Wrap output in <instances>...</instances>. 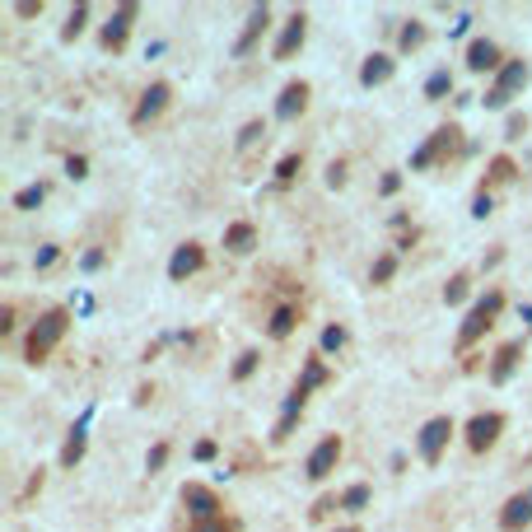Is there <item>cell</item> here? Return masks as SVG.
<instances>
[{"label":"cell","instance_id":"cell-23","mask_svg":"<svg viewBox=\"0 0 532 532\" xmlns=\"http://www.w3.org/2000/svg\"><path fill=\"white\" fill-rule=\"evenodd\" d=\"M85 448H89V439H85V429H71V439H66V448H61V467H79V458H85Z\"/></svg>","mask_w":532,"mask_h":532},{"label":"cell","instance_id":"cell-14","mask_svg":"<svg viewBox=\"0 0 532 532\" xmlns=\"http://www.w3.org/2000/svg\"><path fill=\"white\" fill-rule=\"evenodd\" d=\"M309 98H313L309 79H290V85L280 89V98H276V117H280V121H295V117H303V108H309Z\"/></svg>","mask_w":532,"mask_h":532},{"label":"cell","instance_id":"cell-30","mask_svg":"<svg viewBox=\"0 0 532 532\" xmlns=\"http://www.w3.org/2000/svg\"><path fill=\"white\" fill-rule=\"evenodd\" d=\"M345 341H351V332H345V327H341V322H332V327H322V351H327V355H337V351H341V345H345Z\"/></svg>","mask_w":532,"mask_h":532},{"label":"cell","instance_id":"cell-37","mask_svg":"<svg viewBox=\"0 0 532 532\" xmlns=\"http://www.w3.org/2000/svg\"><path fill=\"white\" fill-rule=\"evenodd\" d=\"M332 509H341V500H332V495H322L313 509H309V519H327V514H332Z\"/></svg>","mask_w":532,"mask_h":532},{"label":"cell","instance_id":"cell-27","mask_svg":"<svg viewBox=\"0 0 532 532\" xmlns=\"http://www.w3.org/2000/svg\"><path fill=\"white\" fill-rule=\"evenodd\" d=\"M397 276V253H383L374 266H370V285H387Z\"/></svg>","mask_w":532,"mask_h":532},{"label":"cell","instance_id":"cell-17","mask_svg":"<svg viewBox=\"0 0 532 532\" xmlns=\"http://www.w3.org/2000/svg\"><path fill=\"white\" fill-rule=\"evenodd\" d=\"M519 364H523V341H504L495 351V360H490V383H509Z\"/></svg>","mask_w":532,"mask_h":532},{"label":"cell","instance_id":"cell-20","mask_svg":"<svg viewBox=\"0 0 532 532\" xmlns=\"http://www.w3.org/2000/svg\"><path fill=\"white\" fill-rule=\"evenodd\" d=\"M224 248H229L234 257H248L257 248V229H253L248 220H234L229 229H224Z\"/></svg>","mask_w":532,"mask_h":532},{"label":"cell","instance_id":"cell-21","mask_svg":"<svg viewBox=\"0 0 532 532\" xmlns=\"http://www.w3.org/2000/svg\"><path fill=\"white\" fill-rule=\"evenodd\" d=\"M295 327H299V303H280V309L266 318V332H271V341L295 337Z\"/></svg>","mask_w":532,"mask_h":532},{"label":"cell","instance_id":"cell-24","mask_svg":"<svg viewBox=\"0 0 532 532\" xmlns=\"http://www.w3.org/2000/svg\"><path fill=\"white\" fill-rule=\"evenodd\" d=\"M299 173H303V154L295 150V154H285V159L276 163V187H290Z\"/></svg>","mask_w":532,"mask_h":532},{"label":"cell","instance_id":"cell-19","mask_svg":"<svg viewBox=\"0 0 532 532\" xmlns=\"http://www.w3.org/2000/svg\"><path fill=\"white\" fill-rule=\"evenodd\" d=\"M397 71V61L387 56V52H374V56H364V66H360V85L364 89H374V85H387Z\"/></svg>","mask_w":532,"mask_h":532},{"label":"cell","instance_id":"cell-43","mask_svg":"<svg viewBox=\"0 0 532 532\" xmlns=\"http://www.w3.org/2000/svg\"><path fill=\"white\" fill-rule=\"evenodd\" d=\"M215 453H220V444H215V439H201V444H196V462H211Z\"/></svg>","mask_w":532,"mask_h":532},{"label":"cell","instance_id":"cell-18","mask_svg":"<svg viewBox=\"0 0 532 532\" xmlns=\"http://www.w3.org/2000/svg\"><path fill=\"white\" fill-rule=\"evenodd\" d=\"M266 29H271V10H266V5H257V10L248 14V29H243V37L234 43V56H248V52L262 43V37H266Z\"/></svg>","mask_w":532,"mask_h":532},{"label":"cell","instance_id":"cell-36","mask_svg":"<svg viewBox=\"0 0 532 532\" xmlns=\"http://www.w3.org/2000/svg\"><path fill=\"white\" fill-rule=\"evenodd\" d=\"M192 532H238L234 519H211V523H192Z\"/></svg>","mask_w":532,"mask_h":532},{"label":"cell","instance_id":"cell-32","mask_svg":"<svg viewBox=\"0 0 532 532\" xmlns=\"http://www.w3.org/2000/svg\"><path fill=\"white\" fill-rule=\"evenodd\" d=\"M364 504H370V486H351V490L341 495V509H345V514H360Z\"/></svg>","mask_w":532,"mask_h":532},{"label":"cell","instance_id":"cell-11","mask_svg":"<svg viewBox=\"0 0 532 532\" xmlns=\"http://www.w3.org/2000/svg\"><path fill=\"white\" fill-rule=\"evenodd\" d=\"M337 462H341V435H322L318 448L309 453V462H303V477L309 481H327L337 472Z\"/></svg>","mask_w":532,"mask_h":532},{"label":"cell","instance_id":"cell-5","mask_svg":"<svg viewBox=\"0 0 532 532\" xmlns=\"http://www.w3.org/2000/svg\"><path fill=\"white\" fill-rule=\"evenodd\" d=\"M528 79H532V71H528L523 56L519 61H504V71L495 75V85L486 89V108H504L519 89H528Z\"/></svg>","mask_w":532,"mask_h":532},{"label":"cell","instance_id":"cell-35","mask_svg":"<svg viewBox=\"0 0 532 532\" xmlns=\"http://www.w3.org/2000/svg\"><path fill=\"white\" fill-rule=\"evenodd\" d=\"M257 140H266V127H262V121H248V127H243V131H238V150H243V154H248V150L257 145Z\"/></svg>","mask_w":532,"mask_h":532},{"label":"cell","instance_id":"cell-3","mask_svg":"<svg viewBox=\"0 0 532 532\" xmlns=\"http://www.w3.org/2000/svg\"><path fill=\"white\" fill-rule=\"evenodd\" d=\"M500 309H504V290H486V295L472 303V313L462 318V327H458V351H472V345L490 332V327H495Z\"/></svg>","mask_w":532,"mask_h":532},{"label":"cell","instance_id":"cell-26","mask_svg":"<svg viewBox=\"0 0 532 532\" xmlns=\"http://www.w3.org/2000/svg\"><path fill=\"white\" fill-rule=\"evenodd\" d=\"M43 201H47V182H33V187L14 192V211H33V206H43Z\"/></svg>","mask_w":532,"mask_h":532},{"label":"cell","instance_id":"cell-41","mask_svg":"<svg viewBox=\"0 0 532 532\" xmlns=\"http://www.w3.org/2000/svg\"><path fill=\"white\" fill-rule=\"evenodd\" d=\"M66 173H71V178H85V173H89V159H85V154H71V159H66Z\"/></svg>","mask_w":532,"mask_h":532},{"label":"cell","instance_id":"cell-28","mask_svg":"<svg viewBox=\"0 0 532 532\" xmlns=\"http://www.w3.org/2000/svg\"><path fill=\"white\" fill-rule=\"evenodd\" d=\"M85 24H89V5H75L71 19H66V29H61V37H66V43H75V37L85 33Z\"/></svg>","mask_w":532,"mask_h":532},{"label":"cell","instance_id":"cell-29","mask_svg":"<svg viewBox=\"0 0 532 532\" xmlns=\"http://www.w3.org/2000/svg\"><path fill=\"white\" fill-rule=\"evenodd\" d=\"M467 290H472V276H467V271H458L453 280L444 285V303H462V299H467Z\"/></svg>","mask_w":532,"mask_h":532},{"label":"cell","instance_id":"cell-47","mask_svg":"<svg viewBox=\"0 0 532 532\" xmlns=\"http://www.w3.org/2000/svg\"><path fill=\"white\" fill-rule=\"evenodd\" d=\"M337 532H364V528H355V523H351V528H337Z\"/></svg>","mask_w":532,"mask_h":532},{"label":"cell","instance_id":"cell-15","mask_svg":"<svg viewBox=\"0 0 532 532\" xmlns=\"http://www.w3.org/2000/svg\"><path fill=\"white\" fill-rule=\"evenodd\" d=\"M532 523V490H519V495H509L504 509H500V528L504 532H523Z\"/></svg>","mask_w":532,"mask_h":532},{"label":"cell","instance_id":"cell-44","mask_svg":"<svg viewBox=\"0 0 532 532\" xmlns=\"http://www.w3.org/2000/svg\"><path fill=\"white\" fill-rule=\"evenodd\" d=\"M14 332V309L5 303V309H0V337H10Z\"/></svg>","mask_w":532,"mask_h":532},{"label":"cell","instance_id":"cell-22","mask_svg":"<svg viewBox=\"0 0 532 532\" xmlns=\"http://www.w3.org/2000/svg\"><path fill=\"white\" fill-rule=\"evenodd\" d=\"M514 159H509V154H495V159H490L486 163V178H481V192H490V187H504V182H514Z\"/></svg>","mask_w":532,"mask_h":532},{"label":"cell","instance_id":"cell-13","mask_svg":"<svg viewBox=\"0 0 532 532\" xmlns=\"http://www.w3.org/2000/svg\"><path fill=\"white\" fill-rule=\"evenodd\" d=\"M467 71L472 75H490V71H504V56H500V47L490 43V37H472V43H467Z\"/></svg>","mask_w":532,"mask_h":532},{"label":"cell","instance_id":"cell-10","mask_svg":"<svg viewBox=\"0 0 532 532\" xmlns=\"http://www.w3.org/2000/svg\"><path fill=\"white\" fill-rule=\"evenodd\" d=\"M458 435V425L448 420V416H435V420H425L420 425V458L435 467L439 458H444V448H448V439Z\"/></svg>","mask_w":532,"mask_h":532},{"label":"cell","instance_id":"cell-33","mask_svg":"<svg viewBox=\"0 0 532 532\" xmlns=\"http://www.w3.org/2000/svg\"><path fill=\"white\" fill-rule=\"evenodd\" d=\"M257 360H262L257 351H243V355L234 360V383H243V378H253V374H257Z\"/></svg>","mask_w":532,"mask_h":532},{"label":"cell","instance_id":"cell-25","mask_svg":"<svg viewBox=\"0 0 532 532\" xmlns=\"http://www.w3.org/2000/svg\"><path fill=\"white\" fill-rule=\"evenodd\" d=\"M397 47H402V52H416V47H425V24H420V19H411V24H402V33H397Z\"/></svg>","mask_w":532,"mask_h":532},{"label":"cell","instance_id":"cell-4","mask_svg":"<svg viewBox=\"0 0 532 532\" xmlns=\"http://www.w3.org/2000/svg\"><path fill=\"white\" fill-rule=\"evenodd\" d=\"M327 383H332V370H327V360H322V355H309V360H303V374L295 378L290 397H285V416H299L303 402L313 397V387H327Z\"/></svg>","mask_w":532,"mask_h":532},{"label":"cell","instance_id":"cell-40","mask_svg":"<svg viewBox=\"0 0 532 532\" xmlns=\"http://www.w3.org/2000/svg\"><path fill=\"white\" fill-rule=\"evenodd\" d=\"M490 211H495V201H490V192H477V201H472V215H477V220H486Z\"/></svg>","mask_w":532,"mask_h":532},{"label":"cell","instance_id":"cell-1","mask_svg":"<svg viewBox=\"0 0 532 532\" xmlns=\"http://www.w3.org/2000/svg\"><path fill=\"white\" fill-rule=\"evenodd\" d=\"M66 332H71V313L66 309H47L43 318H37L33 327H29V341H24V360L29 364H43L61 341H66Z\"/></svg>","mask_w":532,"mask_h":532},{"label":"cell","instance_id":"cell-46","mask_svg":"<svg viewBox=\"0 0 532 532\" xmlns=\"http://www.w3.org/2000/svg\"><path fill=\"white\" fill-rule=\"evenodd\" d=\"M327 182H332V187H341V182H345V163H332V169H327Z\"/></svg>","mask_w":532,"mask_h":532},{"label":"cell","instance_id":"cell-6","mask_svg":"<svg viewBox=\"0 0 532 532\" xmlns=\"http://www.w3.org/2000/svg\"><path fill=\"white\" fill-rule=\"evenodd\" d=\"M169 104H173V85H169V79H154V85L140 94V104L131 108V127L145 131L150 121H159L163 112H169Z\"/></svg>","mask_w":532,"mask_h":532},{"label":"cell","instance_id":"cell-39","mask_svg":"<svg viewBox=\"0 0 532 532\" xmlns=\"http://www.w3.org/2000/svg\"><path fill=\"white\" fill-rule=\"evenodd\" d=\"M14 14H19V19H37V14H43V0H19Z\"/></svg>","mask_w":532,"mask_h":532},{"label":"cell","instance_id":"cell-38","mask_svg":"<svg viewBox=\"0 0 532 532\" xmlns=\"http://www.w3.org/2000/svg\"><path fill=\"white\" fill-rule=\"evenodd\" d=\"M56 257H61V248H56V243H47V248L37 253V262H33V266H37V271H47V266H56Z\"/></svg>","mask_w":532,"mask_h":532},{"label":"cell","instance_id":"cell-34","mask_svg":"<svg viewBox=\"0 0 532 532\" xmlns=\"http://www.w3.org/2000/svg\"><path fill=\"white\" fill-rule=\"evenodd\" d=\"M444 94H453V75H448V71L429 75V85H425V98H444Z\"/></svg>","mask_w":532,"mask_h":532},{"label":"cell","instance_id":"cell-12","mask_svg":"<svg viewBox=\"0 0 532 532\" xmlns=\"http://www.w3.org/2000/svg\"><path fill=\"white\" fill-rule=\"evenodd\" d=\"M303 37H309V14L295 10L290 19H285L280 37H276V61H295V52L303 47Z\"/></svg>","mask_w":532,"mask_h":532},{"label":"cell","instance_id":"cell-31","mask_svg":"<svg viewBox=\"0 0 532 532\" xmlns=\"http://www.w3.org/2000/svg\"><path fill=\"white\" fill-rule=\"evenodd\" d=\"M169 453H173V444L169 439H159L154 448H150V453H145V472L154 477V472H163V462H169Z\"/></svg>","mask_w":532,"mask_h":532},{"label":"cell","instance_id":"cell-45","mask_svg":"<svg viewBox=\"0 0 532 532\" xmlns=\"http://www.w3.org/2000/svg\"><path fill=\"white\" fill-rule=\"evenodd\" d=\"M378 187H383V196H393V192L402 187V178H397V173H383V182H378Z\"/></svg>","mask_w":532,"mask_h":532},{"label":"cell","instance_id":"cell-42","mask_svg":"<svg viewBox=\"0 0 532 532\" xmlns=\"http://www.w3.org/2000/svg\"><path fill=\"white\" fill-rule=\"evenodd\" d=\"M504 131H509V140H519V136L528 131V112H514V117H509V127H504Z\"/></svg>","mask_w":532,"mask_h":532},{"label":"cell","instance_id":"cell-9","mask_svg":"<svg viewBox=\"0 0 532 532\" xmlns=\"http://www.w3.org/2000/svg\"><path fill=\"white\" fill-rule=\"evenodd\" d=\"M136 14H140V5H136V0H121V5L112 10V19L104 24V33H98V43H104L108 52H121V47H127V37H131Z\"/></svg>","mask_w":532,"mask_h":532},{"label":"cell","instance_id":"cell-2","mask_svg":"<svg viewBox=\"0 0 532 532\" xmlns=\"http://www.w3.org/2000/svg\"><path fill=\"white\" fill-rule=\"evenodd\" d=\"M467 150V136H462V127H453V121H444V127L425 140V145L416 150V159H411V169H444V163H453L458 154Z\"/></svg>","mask_w":532,"mask_h":532},{"label":"cell","instance_id":"cell-8","mask_svg":"<svg viewBox=\"0 0 532 532\" xmlns=\"http://www.w3.org/2000/svg\"><path fill=\"white\" fill-rule=\"evenodd\" d=\"M182 504H187V514L192 523H211V519H224V504L211 486H201V481H187L182 486Z\"/></svg>","mask_w":532,"mask_h":532},{"label":"cell","instance_id":"cell-16","mask_svg":"<svg viewBox=\"0 0 532 532\" xmlns=\"http://www.w3.org/2000/svg\"><path fill=\"white\" fill-rule=\"evenodd\" d=\"M201 266H206V248H201V243H182L169 262V280H187V276L201 271Z\"/></svg>","mask_w":532,"mask_h":532},{"label":"cell","instance_id":"cell-7","mask_svg":"<svg viewBox=\"0 0 532 532\" xmlns=\"http://www.w3.org/2000/svg\"><path fill=\"white\" fill-rule=\"evenodd\" d=\"M500 435H504V416L500 411H477L472 420H467V429H462V439H467L472 453H490V448L500 444Z\"/></svg>","mask_w":532,"mask_h":532}]
</instances>
